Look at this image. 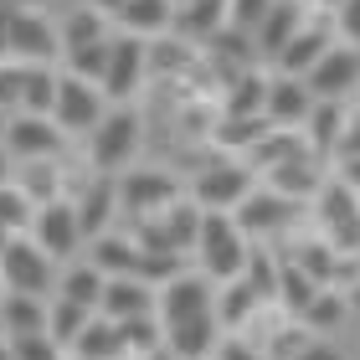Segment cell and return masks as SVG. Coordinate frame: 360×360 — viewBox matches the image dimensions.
<instances>
[{"mask_svg": "<svg viewBox=\"0 0 360 360\" xmlns=\"http://www.w3.org/2000/svg\"><path fill=\"white\" fill-rule=\"evenodd\" d=\"M175 26V0H129V6L119 11V31H129V37H170Z\"/></svg>", "mask_w": 360, "mask_h": 360, "instance_id": "25", "label": "cell"}, {"mask_svg": "<svg viewBox=\"0 0 360 360\" xmlns=\"http://www.w3.org/2000/svg\"><path fill=\"white\" fill-rule=\"evenodd\" d=\"M68 355H72V360H129L119 324L103 319V314H93V319H88V330L77 335V345H72Z\"/></svg>", "mask_w": 360, "mask_h": 360, "instance_id": "31", "label": "cell"}, {"mask_svg": "<svg viewBox=\"0 0 360 360\" xmlns=\"http://www.w3.org/2000/svg\"><path fill=\"white\" fill-rule=\"evenodd\" d=\"M211 360H217V355H211Z\"/></svg>", "mask_w": 360, "mask_h": 360, "instance_id": "53", "label": "cell"}, {"mask_svg": "<svg viewBox=\"0 0 360 360\" xmlns=\"http://www.w3.org/2000/svg\"><path fill=\"white\" fill-rule=\"evenodd\" d=\"M330 26H335V37L345 46H360V0H340L330 11Z\"/></svg>", "mask_w": 360, "mask_h": 360, "instance_id": "41", "label": "cell"}, {"mask_svg": "<svg viewBox=\"0 0 360 360\" xmlns=\"http://www.w3.org/2000/svg\"><path fill=\"white\" fill-rule=\"evenodd\" d=\"M72 201H77V221H83L88 242L113 232V221H119V180L113 175H93L83 186V195H72Z\"/></svg>", "mask_w": 360, "mask_h": 360, "instance_id": "20", "label": "cell"}, {"mask_svg": "<svg viewBox=\"0 0 360 360\" xmlns=\"http://www.w3.org/2000/svg\"><path fill=\"white\" fill-rule=\"evenodd\" d=\"M195 314H217V283L201 268H180L170 283H160L155 319H160V330H170V324L195 319Z\"/></svg>", "mask_w": 360, "mask_h": 360, "instance_id": "12", "label": "cell"}, {"mask_svg": "<svg viewBox=\"0 0 360 360\" xmlns=\"http://www.w3.org/2000/svg\"><path fill=\"white\" fill-rule=\"evenodd\" d=\"M150 83V41L129 37V31H113L108 41V68H103V98L108 103H134V93Z\"/></svg>", "mask_w": 360, "mask_h": 360, "instance_id": "9", "label": "cell"}, {"mask_svg": "<svg viewBox=\"0 0 360 360\" xmlns=\"http://www.w3.org/2000/svg\"><path fill=\"white\" fill-rule=\"evenodd\" d=\"M83 144H88V170H93V175H124L129 165H134L139 144H144V119H139V108H134V103H113V108L103 113V124H98Z\"/></svg>", "mask_w": 360, "mask_h": 360, "instance_id": "2", "label": "cell"}, {"mask_svg": "<svg viewBox=\"0 0 360 360\" xmlns=\"http://www.w3.org/2000/svg\"><path fill=\"white\" fill-rule=\"evenodd\" d=\"M324 180H330V165H324L319 155H309V144H304V150H293L288 160H278L273 170H263V186L278 191V195H288V201H299V206L314 201Z\"/></svg>", "mask_w": 360, "mask_h": 360, "instance_id": "15", "label": "cell"}, {"mask_svg": "<svg viewBox=\"0 0 360 360\" xmlns=\"http://www.w3.org/2000/svg\"><path fill=\"white\" fill-rule=\"evenodd\" d=\"M273 0H226V31L237 37H257V26L268 21Z\"/></svg>", "mask_w": 360, "mask_h": 360, "instance_id": "38", "label": "cell"}, {"mask_svg": "<svg viewBox=\"0 0 360 360\" xmlns=\"http://www.w3.org/2000/svg\"><path fill=\"white\" fill-rule=\"evenodd\" d=\"M155 304H160L155 283H144V278H108L103 299H98V314L113 319V324H129V319H150Z\"/></svg>", "mask_w": 360, "mask_h": 360, "instance_id": "19", "label": "cell"}, {"mask_svg": "<svg viewBox=\"0 0 360 360\" xmlns=\"http://www.w3.org/2000/svg\"><path fill=\"white\" fill-rule=\"evenodd\" d=\"M232 217L252 242H278V237H288L293 226L304 221V206L288 201V195H278V191H268V186H252V195L232 211Z\"/></svg>", "mask_w": 360, "mask_h": 360, "instance_id": "11", "label": "cell"}, {"mask_svg": "<svg viewBox=\"0 0 360 360\" xmlns=\"http://www.w3.org/2000/svg\"><path fill=\"white\" fill-rule=\"evenodd\" d=\"M252 186H257V175H252L248 160L221 155V160H211V165L195 170V180H191L186 195H191L201 211H237V206L252 195Z\"/></svg>", "mask_w": 360, "mask_h": 360, "instance_id": "4", "label": "cell"}, {"mask_svg": "<svg viewBox=\"0 0 360 360\" xmlns=\"http://www.w3.org/2000/svg\"><path fill=\"white\" fill-rule=\"evenodd\" d=\"M15 335H46V299H26V293L0 299V340Z\"/></svg>", "mask_w": 360, "mask_h": 360, "instance_id": "29", "label": "cell"}, {"mask_svg": "<svg viewBox=\"0 0 360 360\" xmlns=\"http://www.w3.org/2000/svg\"><path fill=\"white\" fill-rule=\"evenodd\" d=\"M309 206H314L319 237L330 242L340 257H360V195H355V191H345V186H340V180L330 175Z\"/></svg>", "mask_w": 360, "mask_h": 360, "instance_id": "5", "label": "cell"}, {"mask_svg": "<svg viewBox=\"0 0 360 360\" xmlns=\"http://www.w3.org/2000/svg\"><path fill=\"white\" fill-rule=\"evenodd\" d=\"M221 345V319L217 314H195V319H180L165 330V355L170 360H211Z\"/></svg>", "mask_w": 360, "mask_h": 360, "instance_id": "21", "label": "cell"}, {"mask_svg": "<svg viewBox=\"0 0 360 360\" xmlns=\"http://www.w3.org/2000/svg\"><path fill=\"white\" fill-rule=\"evenodd\" d=\"M6 31H11V6L0 0V57H6Z\"/></svg>", "mask_w": 360, "mask_h": 360, "instance_id": "47", "label": "cell"}, {"mask_svg": "<svg viewBox=\"0 0 360 360\" xmlns=\"http://www.w3.org/2000/svg\"><path fill=\"white\" fill-rule=\"evenodd\" d=\"M108 41H93V46H77V52L62 57V72H72V77H83V83H103V68H108Z\"/></svg>", "mask_w": 360, "mask_h": 360, "instance_id": "37", "label": "cell"}, {"mask_svg": "<svg viewBox=\"0 0 360 360\" xmlns=\"http://www.w3.org/2000/svg\"><path fill=\"white\" fill-rule=\"evenodd\" d=\"M57 263L46 257L26 232L6 242L0 252V278H6V293H26V299H52L57 293Z\"/></svg>", "mask_w": 360, "mask_h": 360, "instance_id": "6", "label": "cell"}, {"mask_svg": "<svg viewBox=\"0 0 360 360\" xmlns=\"http://www.w3.org/2000/svg\"><path fill=\"white\" fill-rule=\"evenodd\" d=\"M26 237L37 242L57 268H68V263H77V257L88 252V237H83V221H77V201L72 195H57V201L31 211V232Z\"/></svg>", "mask_w": 360, "mask_h": 360, "instance_id": "3", "label": "cell"}, {"mask_svg": "<svg viewBox=\"0 0 360 360\" xmlns=\"http://www.w3.org/2000/svg\"><path fill=\"white\" fill-rule=\"evenodd\" d=\"M57 37H62V57H68L77 46H93V41L113 37V31H108V15H98L93 6H72V11L57 15Z\"/></svg>", "mask_w": 360, "mask_h": 360, "instance_id": "27", "label": "cell"}, {"mask_svg": "<svg viewBox=\"0 0 360 360\" xmlns=\"http://www.w3.org/2000/svg\"><path fill=\"white\" fill-rule=\"evenodd\" d=\"M309 15H314V6H309V0H273L268 21L257 26V37H252L257 62H278V57H283V46L309 26Z\"/></svg>", "mask_w": 360, "mask_h": 360, "instance_id": "17", "label": "cell"}, {"mask_svg": "<svg viewBox=\"0 0 360 360\" xmlns=\"http://www.w3.org/2000/svg\"><path fill=\"white\" fill-rule=\"evenodd\" d=\"M11 175H15V160H11L6 144H0V180H11Z\"/></svg>", "mask_w": 360, "mask_h": 360, "instance_id": "49", "label": "cell"}, {"mask_svg": "<svg viewBox=\"0 0 360 360\" xmlns=\"http://www.w3.org/2000/svg\"><path fill=\"white\" fill-rule=\"evenodd\" d=\"M248 252H252V237L237 226L232 211H201V232H195V268H201L211 283H232V278H242V268H248Z\"/></svg>", "mask_w": 360, "mask_h": 360, "instance_id": "1", "label": "cell"}, {"mask_svg": "<svg viewBox=\"0 0 360 360\" xmlns=\"http://www.w3.org/2000/svg\"><path fill=\"white\" fill-rule=\"evenodd\" d=\"M330 175H335L345 191H355V195H360V155H340L335 165H330Z\"/></svg>", "mask_w": 360, "mask_h": 360, "instance_id": "43", "label": "cell"}, {"mask_svg": "<svg viewBox=\"0 0 360 360\" xmlns=\"http://www.w3.org/2000/svg\"><path fill=\"white\" fill-rule=\"evenodd\" d=\"M31 206L26 195H21V186L15 180H0V226H11V232H31Z\"/></svg>", "mask_w": 360, "mask_h": 360, "instance_id": "39", "label": "cell"}, {"mask_svg": "<svg viewBox=\"0 0 360 360\" xmlns=\"http://www.w3.org/2000/svg\"><path fill=\"white\" fill-rule=\"evenodd\" d=\"M335 41H340V37H335L330 15H319V11H314V15H309V26L283 46V57L273 62V72H283V77H309V72L319 68V57L330 52Z\"/></svg>", "mask_w": 360, "mask_h": 360, "instance_id": "18", "label": "cell"}, {"mask_svg": "<svg viewBox=\"0 0 360 360\" xmlns=\"http://www.w3.org/2000/svg\"><path fill=\"white\" fill-rule=\"evenodd\" d=\"M304 83H309V93H314L319 103H345L350 93H360V46L335 41Z\"/></svg>", "mask_w": 360, "mask_h": 360, "instance_id": "14", "label": "cell"}, {"mask_svg": "<svg viewBox=\"0 0 360 360\" xmlns=\"http://www.w3.org/2000/svg\"><path fill=\"white\" fill-rule=\"evenodd\" d=\"M0 299H6V278H0Z\"/></svg>", "mask_w": 360, "mask_h": 360, "instance_id": "52", "label": "cell"}, {"mask_svg": "<svg viewBox=\"0 0 360 360\" xmlns=\"http://www.w3.org/2000/svg\"><path fill=\"white\" fill-rule=\"evenodd\" d=\"M293 360H350V355L340 350L335 340H319V335H314V340H309V345H304L299 355H293Z\"/></svg>", "mask_w": 360, "mask_h": 360, "instance_id": "44", "label": "cell"}, {"mask_svg": "<svg viewBox=\"0 0 360 360\" xmlns=\"http://www.w3.org/2000/svg\"><path fill=\"white\" fill-rule=\"evenodd\" d=\"M6 6H11V11H46L52 0H6Z\"/></svg>", "mask_w": 360, "mask_h": 360, "instance_id": "48", "label": "cell"}, {"mask_svg": "<svg viewBox=\"0 0 360 360\" xmlns=\"http://www.w3.org/2000/svg\"><path fill=\"white\" fill-rule=\"evenodd\" d=\"M263 98H268V72H237L221 83V113H232V119H252V113H263Z\"/></svg>", "mask_w": 360, "mask_h": 360, "instance_id": "26", "label": "cell"}, {"mask_svg": "<svg viewBox=\"0 0 360 360\" xmlns=\"http://www.w3.org/2000/svg\"><path fill=\"white\" fill-rule=\"evenodd\" d=\"M263 299L248 288V278H232V283L217 288V319H221V335H248L252 319L263 314Z\"/></svg>", "mask_w": 360, "mask_h": 360, "instance_id": "24", "label": "cell"}, {"mask_svg": "<svg viewBox=\"0 0 360 360\" xmlns=\"http://www.w3.org/2000/svg\"><path fill=\"white\" fill-rule=\"evenodd\" d=\"M83 257L103 278H139V242H134V232H103V237H93Z\"/></svg>", "mask_w": 360, "mask_h": 360, "instance_id": "22", "label": "cell"}, {"mask_svg": "<svg viewBox=\"0 0 360 360\" xmlns=\"http://www.w3.org/2000/svg\"><path fill=\"white\" fill-rule=\"evenodd\" d=\"M314 103H319V98L309 93V83H304V77H283V72H268L263 119H268L273 129H293V134H299V129H304V119L314 113Z\"/></svg>", "mask_w": 360, "mask_h": 360, "instance_id": "16", "label": "cell"}, {"mask_svg": "<svg viewBox=\"0 0 360 360\" xmlns=\"http://www.w3.org/2000/svg\"><path fill=\"white\" fill-rule=\"evenodd\" d=\"M88 319H93V309H83V304H68V299H46V335L57 340L62 350H72L77 345V335L88 330Z\"/></svg>", "mask_w": 360, "mask_h": 360, "instance_id": "34", "label": "cell"}, {"mask_svg": "<svg viewBox=\"0 0 360 360\" xmlns=\"http://www.w3.org/2000/svg\"><path fill=\"white\" fill-rule=\"evenodd\" d=\"M6 345H11L15 360H68V350H62L52 335H15Z\"/></svg>", "mask_w": 360, "mask_h": 360, "instance_id": "40", "label": "cell"}, {"mask_svg": "<svg viewBox=\"0 0 360 360\" xmlns=\"http://www.w3.org/2000/svg\"><path fill=\"white\" fill-rule=\"evenodd\" d=\"M268 129H273V124L263 119V113H252V119H232V113H221V119H217V134H211V139H217L221 155H237V160H242L257 139L268 134Z\"/></svg>", "mask_w": 360, "mask_h": 360, "instance_id": "33", "label": "cell"}, {"mask_svg": "<svg viewBox=\"0 0 360 360\" xmlns=\"http://www.w3.org/2000/svg\"><path fill=\"white\" fill-rule=\"evenodd\" d=\"M113 180H119V211L134 217V221L160 217L165 206H175L180 195H186L170 170H155V165H129L124 175H113Z\"/></svg>", "mask_w": 360, "mask_h": 360, "instance_id": "8", "label": "cell"}, {"mask_svg": "<svg viewBox=\"0 0 360 360\" xmlns=\"http://www.w3.org/2000/svg\"><path fill=\"white\" fill-rule=\"evenodd\" d=\"M340 155H360V108H350V119H345V139H340L335 160ZM335 160H330V165H335Z\"/></svg>", "mask_w": 360, "mask_h": 360, "instance_id": "45", "label": "cell"}, {"mask_svg": "<svg viewBox=\"0 0 360 360\" xmlns=\"http://www.w3.org/2000/svg\"><path fill=\"white\" fill-rule=\"evenodd\" d=\"M119 335H124V350L129 360H155V355H165V330H160V319H129L119 324Z\"/></svg>", "mask_w": 360, "mask_h": 360, "instance_id": "35", "label": "cell"}, {"mask_svg": "<svg viewBox=\"0 0 360 360\" xmlns=\"http://www.w3.org/2000/svg\"><path fill=\"white\" fill-rule=\"evenodd\" d=\"M11 180L21 186V195L31 206H46V201H57V195H68L62 191V165L57 160H21Z\"/></svg>", "mask_w": 360, "mask_h": 360, "instance_id": "30", "label": "cell"}, {"mask_svg": "<svg viewBox=\"0 0 360 360\" xmlns=\"http://www.w3.org/2000/svg\"><path fill=\"white\" fill-rule=\"evenodd\" d=\"M83 6H93L98 15H108V21H119V11L129 6V0H83Z\"/></svg>", "mask_w": 360, "mask_h": 360, "instance_id": "46", "label": "cell"}, {"mask_svg": "<svg viewBox=\"0 0 360 360\" xmlns=\"http://www.w3.org/2000/svg\"><path fill=\"white\" fill-rule=\"evenodd\" d=\"M309 6H314V11H319V15H330V11H335V6H340V0H309Z\"/></svg>", "mask_w": 360, "mask_h": 360, "instance_id": "50", "label": "cell"}, {"mask_svg": "<svg viewBox=\"0 0 360 360\" xmlns=\"http://www.w3.org/2000/svg\"><path fill=\"white\" fill-rule=\"evenodd\" d=\"M57 72L62 68H26V77H21V113H52Z\"/></svg>", "mask_w": 360, "mask_h": 360, "instance_id": "36", "label": "cell"}, {"mask_svg": "<svg viewBox=\"0 0 360 360\" xmlns=\"http://www.w3.org/2000/svg\"><path fill=\"white\" fill-rule=\"evenodd\" d=\"M6 57L21 62V68H57V57H62L57 21H52L46 11H11Z\"/></svg>", "mask_w": 360, "mask_h": 360, "instance_id": "10", "label": "cell"}, {"mask_svg": "<svg viewBox=\"0 0 360 360\" xmlns=\"http://www.w3.org/2000/svg\"><path fill=\"white\" fill-rule=\"evenodd\" d=\"M345 119H350V108L345 103H314V113L304 119V144H309V155H319L324 165L335 160L340 150V139H345Z\"/></svg>", "mask_w": 360, "mask_h": 360, "instance_id": "23", "label": "cell"}, {"mask_svg": "<svg viewBox=\"0 0 360 360\" xmlns=\"http://www.w3.org/2000/svg\"><path fill=\"white\" fill-rule=\"evenodd\" d=\"M278 257H283V252H278ZM319 293H324V288L314 283V278H309L299 263H288V257H283V268H278V299H273V304L283 309L288 319H304L309 304H314Z\"/></svg>", "mask_w": 360, "mask_h": 360, "instance_id": "28", "label": "cell"}, {"mask_svg": "<svg viewBox=\"0 0 360 360\" xmlns=\"http://www.w3.org/2000/svg\"><path fill=\"white\" fill-rule=\"evenodd\" d=\"M113 103L103 98L98 83H83V77L72 72H57V98H52V124L62 129L68 139H88L98 124H103V113Z\"/></svg>", "mask_w": 360, "mask_h": 360, "instance_id": "7", "label": "cell"}, {"mask_svg": "<svg viewBox=\"0 0 360 360\" xmlns=\"http://www.w3.org/2000/svg\"><path fill=\"white\" fill-rule=\"evenodd\" d=\"M217 360H268V350H263V345H252V340H242V335H221Z\"/></svg>", "mask_w": 360, "mask_h": 360, "instance_id": "42", "label": "cell"}, {"mask_svg": "<svg viewBox=\"0 0 360 360\" xmlns=\"http://www.w3.org/2000/svg\"><path fill=\"white\" fill-rule=\"evenodd\" d=\"M11 237H21V232H11V226H0V252H6V242H11Z\"/></svg>", "mask_w": 360, "mask_h": 360, "instance_id": "51", "label": "cell"}, {"mask_svg": "<svg viewBox=\"0 0 360 360\" xmlns=\"http://www.w3.org/2000/svg\"><path fill=\"white\" fill-rule=\"evenodd\" d=\"M0 144L11 150V160H57L68 150V134L52 124V113H11L0 129Z\"/></svg>", "mask_w": 360, "mask_h": 360, "instance_id": "13", "label": "cell"}, {"mask_svg": "<svg viewBox=\"0 0 360 360\" xmlns=\"http://www.w3.org/2000/svg\"><path fill=\"white\" fill-rule=\"evenodd\" d=\"M103 283L108 278L98 273L88 257H77V263H68L57 273V299H68V304H83V309H93L98 314V299H103Z\"/></svg>", "mask_w": 360, "mask_h": 360, "instance_id": "32", "label": "cell"}]
</instances>
